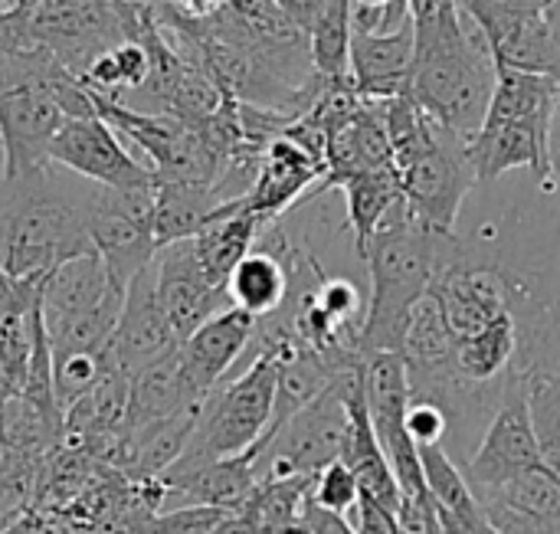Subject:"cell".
Listing matches in <instances>:
<instances>
[{"mask_svg":"<svg viewBox=\"0 0 560 534\" xmlns=\"http://www.w3.org/2000/svg\"><path fill=\"white\" fill-rule=\"evenodd\" d=\"M354 532L358 534H404L400 522L390 509H384L381 502L361 496L358 509H354Z\"/></svg>","mask_w":560,"mask_h":534,"instance_id":"obj_29","label":"cell"},{"mask_svg":"<svg viewBox=\"0 0 560 534\" xmlns=\"http://www.w3.org/2000/svg\"><path fill=\"white\" fill-rule=\"evenodd\" d=\"M397 177L407 210L440 233H456L463 200L479 184L469 141L440 121H433L427 138L397 161Z\"/></svg>","mask_w":560,"mask_h":534,"instance_id":"obj_7","label":"cell"},{"mask_svg":"<svg viewBox=\"0 0 560 534\" xmlns=\"http://www.w3.org/2000/svg\"><path fill=\"white\" fill-rule=\"evenodd\" d=\"M312 499L328 509V512H338V515H351L358 509V499H361V486L351 473V466L345 460H335L328 463L318 476H315V486H312Z\"/></svg>","mask_w":560,"mask_h":534,"instance_id":"obj_26","label":"cell"},{"mask_svg":"<svg viewBox=\"0 0 560 534\" xmlns=\"http://www.w3.org/2000/svg\"><path fill=\"white\" fill-rule=\"evenodd\" d=\"M276 3L289 13V20L295 26H302L305 33H312V26L318 23V16H322V10H325L328 0H276Z\"/></svg>","mask_w":560,"mask_h":534,"instance_id":"obj_30","label":"cell"},{"mask_svg":"<svg viewBox=\"0 0 560 534\" xmlns=\"http://www.w3.org/2000/svg\"><path fill=\"white\" fill-rule=\"evenodd\" d=\"M154 187L112 190L95 184L89 207V236L98 259L105 263V272L118 289H128L131 279L144 272L158 256Z\"/></svg>","mask_w":560,"mask_h":534,"instance_id":"obj_11","label":"cell"},{"mask_svg":"<svg viewBox=\"0 0 560 534\" xmlns=\"http://www.w3.org/2000/svg\"><path fill=\"white\" fill-rule=\"evenodd\" d=\"M528 378H518L505 387L495 417L479 443V450L472 453V460L466 463V479L472 486V492H489L499 489L512 479H518L522 473H532L538 466H548L535 437V423H532V407H528Z\"/></svg>","mask_w":560,"mask_h":534,"instance_id":"obj_13","label":"cell"},{"mask_svg":"<svg viewBox=\"0 0 560 534\" xmlns=\"http://www.w3.org/2000/svg\"><path fill=\"white\" fill-rule=\"evenodd\" d=\"M72 72L36 69L0 82V154L3 174H23L49 164V144L66 115L56 98V82Z\"/></svg>","mask_w":560,"mask_h":534,"instance_id":"obj_9","label":"cell"},{"mask_svg":"<svg viewBox=\"0 0 560 534\" xmlns=\"http://www.w3.org/2000/svg\"><path fill=\"white\" fill-rule=\"evenodd\" d=\"M364 394L374 433L390 460L400 486V499H430V486L420 463V446L407 430V410L413 400L407 361L397 351H377L364 358Z\"/></svg>","mask_w":560,"mask_h":534,"instance_id":"obj_12","label":"cell"},{"mask_svg":"<svg viewBox=\"0 0 560 534\" xmlns=\"http://www.w3.org/2000/svg\"><path fill=\"white\" fill-rule=\"evenodd\" d=\"M417 59L410 95L453 135L472 141L495 92V56L459 0H413Z\"/></svg>","mask_w":560,"mask_h":534,"instance_id":"obj_1","label":"cell"},{"mask_svg":"<svg viewBox=\"0 0 560 534\" xmlns=\"http://www.w3.org/2000/svg\"><path fill=\"white\" fill-rule=\"evenodd\" d=\"M154 279H158V299L164 305V315L177 341H187L203 322L230 309L226 286H217L203 272L194 253V240H177L161 246L154 256Z\"/></svg>","mask_w":560,"mask_h":534,"instance_id":"obj_15","label":"cell"},{"mask_svg":"<svg viewBox=\"0 0 560 534\" xmlns=\"http://www.w3.org/2000/svg\"><path fill=\"white\" fill-rule=\"evenodd\" d=\"M558 105L560 79L525 69H499L486 121L469 141L479 184H492L505 171L528 167L545 190H555L551 125Z\"/></svg>","mask_w":560,"mask_h":534,"instance_id":"obj_4","label":"cell"},{"mask_svg":"<svg viewBox=\"0 0 560 534\" xmlns=\"http://www.w3.org/2000/svg\"><path fill=\"white\" fill-rule=\"evenodd\" d=\"M177 348H180V341H177V335L164 315V305L158 299V279H154V263H151L125 289L121 315H118L108 351H112L115 364L131 378L141 368L174 355Z\"/></svg>","mask_w":560,"mask_h":534,"instance_id":"obj_16","label":"cell"},{"mask_svg":"<svg viewBox=\"0 0 560 534\" xmlns=\"http://www.w3.org/2000/svg\"><path fill=\"white\" fill-rule=\"evenodd\" d=\"M551 171H555V190L560 194V105L551 125Z\"/></svg>","mask_w":560,"mask_h":534,"instance_id":"obj_32","label":"cell"},{"mask_svg":"<svg viewBox=\"0 0 560 534\" xmlns=\"http://www.w3.org/2000/svg\"><path fill=\"white\" fill-rule=\"evenodd\" d=\"M560 0H459L482 30L499 69H525L560 79V30L551 10Z\"/></svg>","mask_w":560,"mask_h":534,"instance_id":"obj_10","label":"cell"},{"mask_svg":"<svg viewBox=\"0 0 560 534\" xmlns=\"http://www.w3.org/2000/svg\"><path fill=\"white\" fill-rule=\"evenodd\" d=\"M223 194L203 184H158L154 187V243L158 249L197 236L223 207Z\"/></svg>","mask_w":560,"mask_h":534,"instance_id":"obj_21","label":"cell"},{"mask_svg":"<svg viewBox=\"0 0 560 534\" xmlns=\"http://www.w3.org/2000/svg\"><path fill=\"white\" fill-rule=\"evenodd\" d=\"M338 190L348 200V227L354 233V249L364 259L371 236L377 233L384 217L404 200L400 177L397 171H368V174L348 177Z\"/></svg>","mask_w":560,"mask_h":534,"instance_id":"obj_22","label":"cell"},{"mask_svg":"<svg viewBox=\"0 0 560 534\" xmlns=\"http://www.w3.org/2000/svg\"><path fill=\"white\" fill-rule=\"evenodd\" d=\"M279 384V348L259 341V355L253 364L230 384L217 387L203 404L194 427V437L177 463H210L253 450L269 423L276 407Z\"/></svg>","mask_w":560,"mask_h":534,"instance_id":"obj_6","label":"cell"},{"mask_svg":"<svg viewBox=\"0 0 560 534\" xmlns=\"http://www.w3.org/2000/svg\"><path fill=\"white\" fill-rule=\"evenodd\" d=\"M95 184L69 181L49 161L23 174H0V272L43 286L62 263L95 253L89 207Z\"/></svg>","mask_w":560,"mask_h":534,"instance_id":"obj_2","label":"cell"},{"mask_svg":"<svg viewBox=\"0 0 560 534\" xmlns=\"http://www.w3.org/2000/svg\"><path fill=\"white\" fill-rule=\"evenodd\" d=\"M125 289L112 282L98 253L75 256L52 269L39 292V315L49 355H102L112 345Z\"/></svg>","mask_w":560,"mask_h":534,"instance_id":"obj_5","label":"cell"},{"mask_svg":"<svg viewBox=\"0 0 560 534\" xmlns=\"http://www.w3.org/2000/svg\"><path fill=\"white\" fill-rule=\"evenodd\" d=\"M49 161L112 190H141L158 184L154 171L118 141L115 128L102 115L66 118L49 144Z\"/></svg>","mask_w":560,"mask_h":534,"instance_id":"obj_14","label":"cell"},{"mask_svg":"<svg viewBox=\"0 0 560 534\" xmlns=\"http://www.w3.org/2000/svg\"><path fill=\"white\" fill-rule=\"evenodd\" d=\"M404 3H407V7H410V10H413V0H404Z\"/></svg>","mask_w":560,"mask_h":534,"instance_id":"obj_33","label":"cell"},{"mask_svg":"<svg viewBox=\"0 0 560 534\" xmlns=\"http://www.w3.org/2000/svg\"><path fill=\"white\" fill-rule=\"evenodd\" d=\"M0 328H3V325H0Z\"/></svg>","mask_w":560,"mask_h":534,"instance_id":"obj_35","label":"cell"},{"mask_svg":"<svg viewBox=\"0 0 560 534\" xmlns=\"http://www.w3.org/2000/svg\"><path fill=\"white\" fill-rule=\"evenodd\" d=\"M312 292H315V302H318L338 325L361 332V325H354V318L364 322V315H361L364 305H361V292H358L354 282H348V279H328V276L318 269V272H315Z\"/></svg>","mask_w":560,"mask_h":534,"instance_id":"obj_27","label":"cell"},{"mask_svg":"<svg viewBox=\"0 0 560 534\" xmlns=\"http://www.w3.org/2000/svg\"><path fill=\"white\" fill-rule=\"evenodd\" d=\"M262 230H266V223L243 207V197H236V200H226L220 207V213L213 217V223H207L190 240H194V253H197L203 272L217 286H226L233 269L240 266V259L262 236Z\"/></svg>","mask_w":560,"mask_h":534,"instance_id":"obj_20","label":"cell"},{"mask_svg":"<svg viewBox=\"0 0 560 534\" xmlns=\"http://www.w3.org/2000/svg\"><path fill=\"white\" fill-rule=\"evenodd\" d=\"M348 437H351V420H348L345 378H341L272 433V440L256 460V476L259 479L318 476L328 463L345 460Z\"/></svg>","mask_w":560,"mask_h":534,"instance_id":"obj_8","label":"cell"},{"mask_svg":"<svg viewBox=\"0 0 560 534\" xmlns=\"http://www.w3.org/2000/svg\"><path fill=\"white\" fill-rule=\"evenodd\" d=\"M463 249L466 246L456 240V233H440L420 223L404 200L384 217L364 253L371 272V302L358 332L361 358L377 351H404L413 309Z\"/></svg>","mask_w":560,"mask_h":534,"instance_id":"obj_3","label":"cell"},{"mask_svg":"<svg viewBox=\"0 0 560 534\" xmlns=\"http://www.w3.org/2000/svg\"><path fill=\"white\" fill-rule=\"evenodd\" d=\"M148 79H151V56L135 39H125L115 49L95 56L82 72V85L105 98H121V92L144 89Z\"/></svg>","mask_w":560,"mask_h":534,"instance_id":"obj_24","label":"cell"},{"mask_svg":"<svg viewBox=\"0 0 560 534\" xmlns=\"http://www.w3.org/2000/svg\"><path fill=\"white\" fill-rule=\"evenodd\" d=\"M3 10H7V3H0V13H3Z\"/></svg>","mask_w":560,"mask_h":534,"instance_id":"obj_34","label":"cell"},{"mask_svg":"<svg viewBox=\"0 0 560 534\" xmlns=\"http://www.w3.org/2000/svg\"><path fill=\"white\" fill-rule=\"evenodd\" d=\"M164 7L184 20H210L226 7V0H164Z\"/></svg>","mask_w":560,"mask_h":534,"instance_id":"obj_31","label":"cell"},{"mask_svg":"<svg viewBox=\"0 0 560 534\" xmlns=\"http://www.w3.org/2000/svg\"><path fill=\"white\" fill-rule=\"evenodd\" d=\"M256 328H259L256 315L230 305L210 322H203L187 341H180V368L203 400L220 387V381L249 348Z\"/></svg>","mask_w":560,"mask_h":534,"instance_id":"obj_19","label":"cell"},{"mask_svg":"<svg viewBox=\"0 0 560 534\" xmlns=\"http://www.w3.org/2000/svg\"><path fill=\"white\" fill-rule=\"evenodd\" d=\"M302 259L305 256H299V249L279 230L259 236L256 246L240 259V266L233 269V276L226 282L230 305H236L256 318L276 315L295 289Z\"/></svg>","mask_w":560,"mask_h":534,"instance_id":"obj_18","label":"cell"},{"mask_svg":"<svg viewBox=\"0 0 560 534\" xmlns=\"http://www.w3.org/2000/svg\"><path fill=\"white\" fill-rule=\"evenodd\" d=\"M450 410L436 400L427 397H413L410 410H407V430L413 437L417 446H443V437L450 430Z\"/></svg>","mask_w":560,"mask_h":534,"instance_id":"obj_28","label":"cell"},{"mask_svg":"<svg viewBox=\"0 0 560 534\" xmlns=\"http://www.w3.org/2000/svg\"><path fill=\"white\" fill-rule=\"evenodd\" d=\"M420 463H423V476H427L440 519H463V522L486 519V509L479 496L472 492L466 473L450 460L443 446H420Z\"/></svg>","mask_w":560,"mask_h":534,"instance_id":"obj_23","label":"cell"},{"mask_svg":"<svg viewBox=\"0 0 560 534\" xmlns=\"http://www.w3.org/2000/svg\"><path fill=\"white\" fill-rule=\"evenodd\" d=\"M413 59H417L413 20L384 33L354 26L351 53H348V82L361 98L387 102L407 95L413 79Z\"/></svg>","mask_w":560,"mask_h":534,"instance_id":"obj_17","label":"cell"},{"mask_svg":"<svg viewBox=\"0 0 560 534\" xmlns=\"http://www.w3.org/2000/svg\"><path fill=\"white\" fill-rule=\"evenodd\" d=\"M535 437L545 463L560 476V368H538L525 381Z\"/></svg>","mask_w":560,"mask_h":534,"instance_id":"obj_25","label":"cell"}]
</instances>
